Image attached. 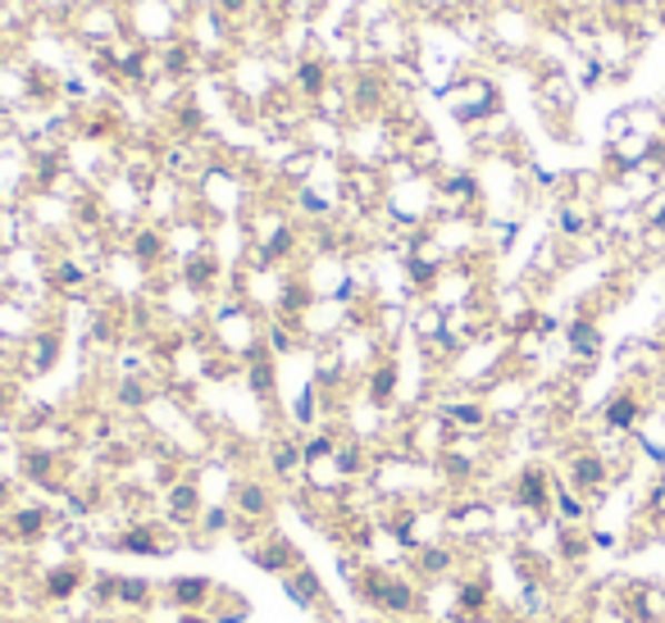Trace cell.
<instances>
[{"mask_svg": "<svg viewBox=\"0 0 665 623\" xmlns=\"http://www.w3.org/2000/svg\"><path fill=\"white\" fill-rule=\"evenodd\" d=\"M443 101H447V110H451L460 123H484V119H493V114L502 110L497 87H493L488 78H456V82L443 91Z\"/></svg>", "mask_w": 665, "mask_h": 623, "instance_id": "1", "label": "cell"}, {"mask_svg": "<svg viewBox=\"0 0 665 623\" xmlns=\"http://www.w3.org/2000/svg\"><path fill=\"white\" fill-rule=\"evenodd\" d=\"M597 219H602L597 205L584 197H560V205H556V228H560V237H569V242H588L597 232Z\"/></svg>", "mask_w": 665, "mask_h": 623, "instance_id": "2", "label": "cell"}, {"mask_svg": "<svg viewBox=\"0 0 665 623\" xmlns=\"http://www.w3.org/2000/svg\"><path fill=\"white\" fill-rule=\"evenodd\" d=\"M575 101H579V87H575V78H569L565 69H547L538 78V105L547 114H569V110H575Z\"/></svg>", "mask_w": 665, "mask_h": 623, "instance_id": "3", "label": "cell"}, {"mask_svg": "<svg viewBox=\"0 0 665 623\" xmlns=\"http://www.w3.org/2000/svg\"><path fill=\"white\" fill-rule=\"evenodd\" d=\"M643 396L634 392V388H625V392H615L606 405H602V423L611 428V433H634V428L643 423Z\"/></svg>", "mask_w": 665, "mask_h": 623, "instance_id": "4", "label": "cell"}, {"mask_svg": "<svg viewBox=\"0 0 665 623\" xmlns=\"http://www.w3.org/2000/svg\"><path fill=\"white\" fill-rule=\"evenodd\" d=\"M565 346H569V355H575L579 364H593L597 355H602V328H597V319H575L565 328Z\"/></svg>", "mask_w": 665, "mask_h": 623, "instance_id": "5", "label": "cell"}, {"mask_svg": "<svg viewBox=\"0 0 665 623\" xmlns=\"http://www.w3.org/2000/svg\"><path fill=\"white\" fill-rule=\"evenodd\" d=\"M447 428H456V433H479V428H488V410L479 401H460V405H447L443 410Z\"/></svg>", "mask_w": 665, "mask_h": 623, "instance_id": "6", "label": "cell"}, {"mask_svg": "<svg viewBox=\"0 0 665 623\" xmlns=\"http://www.w3.org/2000/svg\"><path fill=\"white\" fill-rule=\"evenodd\" d=\"M451 529H456V533H469V537L493 533V510H488V505H460L456 519H451Z\"/></svg>", "mask_w": 665, "mask_h": 623, "instance_id": "7", "label": "cell"}, {"mask_svg": "<svg viewBox=\"0 0 665 623\" xmlns=\"http://www.w3.org/2000/svg\"><path fill=\"white\" fill-rule=\"evenodd\" d=\"M19 242H23V219H19V210L0 205V251H14Z\"/></svg>", "mask_w": 665, "mask_h": 623, "instance_id": "8", "label": "cell"}, {"mask_svg": "<svg viewBox=\"0 0 665 623\" xmlns=\"http://www.w3.org/2000/svg\"><path fill=\"white\" fill-rule=\"evenodd\" d=\"M169 592H173V601H178V605H201V601H206V592H210V583H206V579H178Z\"/></svg>", "mask_w": 665, "mask_h": 623, "instance_id": "9", "label": "cell"}, {"mask_svg": "<svg viewBox=\"0 0 665 623\" xmlns=\"http://www.w3.org/2000/svg\"><path fill=\"white\" fill-rule=\"evenodd\" d=\"M297 82H301V91H306V96H319V91L328 87L324 60H306V64H301V73H297Z\"/></svg>", "mask_w": 665, "mask_h": 623, "instance_id": "10", "label": "cell"}, {"mask_svg": "<svg viewBox=\"0 0 665 623\" xmlns=\"http://www.w3.org/2000/svg\"><path fill=\"white\" fill-rule=\"evenodd\" d=\"M393 388H397V369H393V364H384V369L374 373V382H369V392H374V401H378V405H384V401L393 396Z\"/></svg>", "mask_w": 665, "mask_h": 623, "instance_id": "11", "label": "cell"}, {"mask_svg": "<svg viewBox=\"0 0 665 623\" xmlns=\"http://www.w3.org/2000/svg\"><path fill=\"white\" fill-rule=\"evenodd\" d=\"M237 505H242V514H265L269 510V501H265L260 488H242V492H237Z\"/></svg>", "mask_w": 665, "mask_h": 623, "instance_id": "12", "label": "cell"}, {"mask_svg": "<svg viewBox=\"0 0 665 623\" xmlns=\"http://www.w3.org/2000/svg\"><path fill=\"white\" fill-rule=\"evenodd\" d=\"M132 251H137V260H156L160 255V237L156 232H137V247Z\"/></svg>", "mask_w": 665, "mask_h": 623, "instance_id": "13", "label": "cell"}, {"mask_svg": "<svg viewBox=\"0 0 665 623\" xmlns=\"http://www.w3.org/2000/svg\"><path fill=\"white\" fill-rule=\"evenodd\" d=\"M56 282H60V287H82V269H78V264H60V269H56Z\"/></svg>", "mask_w": 665, "mask_h": 623, "instance_id": "14", "label": "cell"}, {"mask_svg": "<svg viewBox=\"0 0 665 623\" xmlns=\"http://www.w3.org/2000/svg\"><path fill=\"white\" fill-rule=\"evenodd\" d=\"M82 32H87V37H101V14H91V19H87V23H82ZM106 32H110V37H115V14H110V19H106Z\"/></svg>", "mask_w": 665, "mask_h": 623, "instance_id": "15", "label": "cell"}, {"mask_svg": "<svg viewBox=\"0 0 665 623\" xmlns=\"http://www.w3.org/2000/svg\"><path fill=\"white\" fill-rule=\"evenodd\" d=\"M219 6H224V10H242V6H247V0H219Z\"/></svg>", "mask_w": 665, "mask_h": 623, "instance_id": "16", "label": "cell"}]
</instances>
